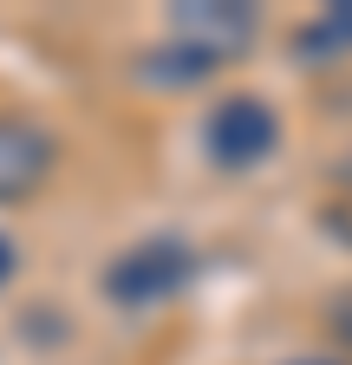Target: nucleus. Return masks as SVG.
<instances>
[{
	"label": "nucleus",
	"mask_w": 352,
	"mask_h": 365,
	"mask_svg": "<svg viewBox=\"0 0 352 365\" xmlns=\"http://www.w3.org/2000/svg\"><path fill=\"white\" fill-rule=\"evenodd\" d=\"M281 150V111L268 105V98H254V91H235V98H222V105H209V118H202V157L215 163V170H261Z\"/></svg>",
	"instance_id": "f257e3e1"
},
{
	"label": "nucleus",
	"mask_w": 352,
	"mask_h": 365,
	"mask_svg": "<svg viewBox=\"0 0 352 365\" xmlns=\"http://www.w3.org/2000/svg\"><path fill=\"white\" fill-rule=\"evenodd\" d=\"M14 267H20V255H14V242H7V235H0V287L14 281Z\"/></svg>",
	"instance_id": "20e7f679"
},
{
	"label": "nucleus",
	"mask_w": 352,
	"mask_h": 365,
	"mask_svg": "<svg viewBox=\"0 0 352 365\" xmlns=\"http://www.w3.org/2000/svg\"><path fill=\"white\" fill-rule=\"evenodd\" d=\"M196 274V255L170 235H150L138 248H124L111 267H105V300L111 307H163L170 294H183Z\"/></svg>",
	"instance_id": "f03ea898"
},
{
	"label": "nucleus",
	"mask_w": 352,
	"mask_h": 365,
	"mask_svg": "<svg viewBox=\"0 0 352 365\" xmlns=\"http://www.w3.org/2000/svg\"><path fill=\"white\" fill-rule=\"evenodd\" d=\"M53 163H59V144L33 118H0V202L33 196L53 176Z\"/></svg>",
	"instance_id": "7ed1b4c3"
}]
</instances>
